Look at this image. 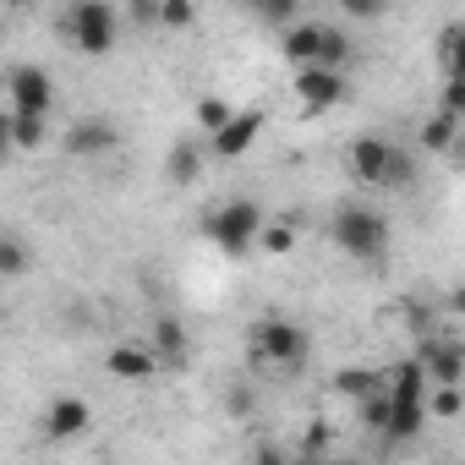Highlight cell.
I'll use <instances>...</instances> for the list:
<instances>
[{
  "label": "cell",
  "mask_w": 465,
  "mask_h": 465,
  "mask_svg": "<svg viewBox=\"0 0 465 465\" xmlns=\"http://www.w3.org/2000/svg\"><path fill=\"white\" fill-rule=\"evenodd\" d=\"M247 351H252V361L258 367H280V372H296L307 356H312V334L296 323V318H258L252 329H247Z\"/></svg>",
  "instance_id": "cell-1"
},
{
  "label": "cell",
  "mask_w": 465,
  "mask_h": 465,
  "mask_svg": "<svg viewBox=\"0 0 465 465\" xmlns=\"http://www.w3.org/2000/svg\"><path fill=\"white\" fill-rule=\"evenodd\" d=\"M263 219H269V213H263L252 197H230L224 208L208 213L203 230H208V242H213L230 263H242L247 252H258V230H263Z\"/></svg>",
  "instance_id": "cell-2"
},
{
  "label": "cell",
  "mask_w": 465,
  "mask_h": 465,
  "mask_svg": "<svg viewBox=\"0 0 465 465\" xmlns=\"http://www.w3.org/2000/svg\"><path fill=\"white\" fill-rule=\"evenodd\" d=\"M334 242L356 263H383L389 258V219L378 208H367V203H351V208L334 213Z\"/></svg>",
  "instance_id": "cell-3"
},
{
  "label": "cell",
  "mask_w": 465,
  "mask_h": 465,
  "mask_svg": "<svg viewBox=\"0 0 465 465\" xmlns=\"http://www.w3.org/2000/svg\"><path fill=\"white\" fill-rule=\"evenodd\" d=\"M66 39L83 55H110L115 39H121V12L110 6V0H77V6L66 12Z\"/></svg>",
  "instance_id": "cell-4"
},
{
  "label": "cell",
  "mask_w": 465,
  "mask_h": 465,
  "mask_svg": "<svg viewBox=\"0 0 465 465\" xmlns=\"http://www.w3.org/2000/svg\"><path fill=\"white\" fill-rule=\"evenodd\" d=\"M6 99H12V115H50V104H55V77H50L45 66H12Z\"/></svg>",
  "instance_id": "cell-5"
},
{
  "label": "cell",
  "mask_w": 465,
  "mask_h": 465,
  "mask_svg": "<svg viewBox=\"0 0 465 465\" xmlns=\"http://www.w3.org/2000/svg\"><path fill=\"white\" fill-rule=\"evenodd\" d=\"M411 361L421 367L427 389H449V383H460V372H465V351H460V340H432V334H421V345H416Z\"/></svg>",
  "instance_id": "cell-6"
},
{
  "label": "cell",
  "mask_w": 465,
  "mask_h": 465,
  "mask_svg": "<svg viewBox=\"0 0 465 465\" xmlns=\"http://www.w3.org/2000/svg\"><path fill=\"white\" fill-rule=\"evenodd\" d=\"M291 94L318 115V110H334V104H345V94H351V83H345V72H323V66H302L296 77H291Z\"/></svg>",
  "instance_id": "cell-7"
},
{
  "label": "cell",
  "mask_w": 465,
  "mask_h": 465,
  "mask_svg": "<svg viewBox=\"0 0 465 465\" xmlns=\"http://www.w3.org/2000/svg\"><path fill=\"white\" fill-rule=\"evenodd\" d=\"M88 421H94V411H88L83 394H55L50 411H45V438L50 443H72V438L88 432Z\"/></svg>",
  "instance_id": "cell-8"
},
{
  "label": "cell",
  "mask_w": 465,
  "mask_h": 465,
  "mask_svg": "<svg viewBox=\"0 0 465 465\" xmlns=\"http://www.w3.org/2000/svg\"><path fill=\"white\" fill-rule=\"evenodd\" d=\"M389 159H394V143L389 137H356L351 153H345V164H351V175L361 186H383L389 181Z\"/></svg>",
  "instance_id": "cell-9"
},
{
  "label": "cell",
  "mask_w": 465,
  "mask_h": 465,
  "mask_svg": "<svg viewBox=\"0 0 465 465\" xmlns=\"http://www.w3.org/2000/svg\"><path fill=\"white\" fill-rule=\"evenodd\" d=\"M104 372L121 378V383H148L159 372V361H153V351L143 340H121L115 351H104Z\"/></svg>",
  "instance_id": "cell-10"
},
{
  "label": "cell",
  "mask_w": 465,
  "mask_h": 465,
  "mask_svg": "<svg viewBox=\"0 0 465 465\" xmlns=\"http://www.w3.org/2000/svg\"><path fill=\"white\" fill-rule=\"evenodd\" d=\"M263 121H269L263 110H236V115H230V126H224V132H213V137H208V143H213V153H219V159H242V153H247V148L258 143Z\"/></svg>",
  "instance_id": "cell-11"
},
{
  "label": "cell",
  "mask_w": 465,
  "mask_h": 465,
  "mask_svg": "<svg viewBox=\"0 0 465 465\" xmlns=\"http://www.w3.org/2000/svg\"><path fill=\"white\" fill-rule=\"evenodd\" d=\"M148 351H153V361H159V367H181V361H186V351H192L186 323H181V318H170V312H159V318H153V329H148Z\"/></svg>",
  "instance_id": "cell-12"
},
{
  "label": "cell",
  "mask_w": 465,
  "mask_h": 465,
  "mask_svg": "<svg viewBox=\"0 0 465 465\" xmlns=\"http://www.w3.org/2000/svg\"><path fill=\"white\" fill-rule=\"evenodd\" d=\"M121 143V132L110 126V121H99V115H88V121H77L72 132H66V153L72 159H99V153H110Z\"/></svg>",
  "instance_id": "cell-13"
},
{
  "label": "cell",
  "mask_w": 465,
  "mask_h": 465,
  "mask_svg": "<svg viewBox=\"0 0 465 465\" xmlns=\"http://www.w3.org/2000/svg\"><path fill=\"white\" fill-rule=\"evenodd\" d=\"M280 50H285V61H291L296 72H302V66H318V50H323V23H296V28H285Z\"/></svg>",
  "instance_id": "cell-14"
},
{
  "label": "cell",
  "mask_w": 465,
  "mask_h": 465,
  "mask_svg": "<svg viewBox=\"0 0 465 465\" xmlns=\"http://www.w3.org/2000/svg\"><path fill=\"white\" fill-rule=\"evenodd\" d=\"M421 421H427L421 400H394V394H389V427H383V438L405 443V438H416V432H421Z\"/></svg>",
  "instance_id": "cell-15"
},
{
  "label": "cell",
  "mask_w": 465,
  "mask_h": 465,
  "mask_svg": "<svg viewBox=\"0 0 465 465\" xmlns=\"http://www.w3.org/2000/svg\"><path fill=\"white\" fill-rule=\"evenodd\" d=\"M296 242H302V236H296L291 219H263V230H258V252H263V258H291Z\"/></svg>",
  "instance_id": "cell-16"
},
{
  "label": "cell",
  "mask_w": 465,
  "mask_h": 465,
  "mask_svg": "<svg viewBox=\"0 0 465 465\" xmlns=\"http://www.w3.org/2000/svg\"><path fill=\"white\" fill-rule=\"evenodd\" d=\"M460 143V115H449V110H432L427 121H421V148H432V153H449Z\"/></svg>",
  "instance_id": "cell-17"
},
{
  "label": "cell",
  "mask_w": 465,
  "mask_h": 465,
  "mask_svg": "<svg viewBox=\"0 0 465 465\" xmlns=\"http://www.w3.org/2000/svg\"><path fill=\"white\" fill-rule=\"evenodd\" d=\"M164 175H170L175 186H192V181L203 175V148H197L192 137H186V143H175V148H170V164H164Z\"/></svg>",
  "instance_id": "cell-18"
},
{
  "label": "cell",
  "mask_w": 465,
  "mask_h": 465,
  "mask_svg": "<svg viewBox=\"0 0 465 465\" xmlns=\"http://www.w3.org/2000/svg\"><path fill=\"white\" fill-rule=\"evenodd\" d=\"M378 389H383V372H378V367H345V372H334V394L367 400V394H378Z\"/></svg>",
  "instance_id": "cell-19"
},
{
  "label": "cell",
  "mask_w": 465,
  "mask_h": 465,
  "mask_svg": "<svg viewBox=\"0 0 465 465\" xmlns=\"http://www.w3.org/2000/svg\"><path fill=\"white\" fill-rule=\"evenodd\" d=\"M34 269V247L23 236H0V280H23Z\"/></svg>",
  "instance_id": "cell-20"
},
{
  "label": "cell",
  "mask_w": 465,
  "mask_h": 465,
  "mask_svg": "<svg viewBox=\"0 0 465 465\" xmlns=\"http://www.w3.org/2000/svg\"><path fill=\"white\" fill-rule=\"evenodd\" d=\"M50 143V121L45 115H12V148L17 153H34Z\"/></svg>",
  "instance_id": "cell-21"
},
{
  "label": "cell",
  "mask_w": 465,
  "mask_h": 465,
  "mask_svg": "<svg viewBox=\"0 0 465 465\" xmlns=\"http://www.w3.org/2000/svg\"><path fill=\"white\" fill-rule=\"evenodd\" d=\"M192 115H197V126L213 137V132H224V126H230V115H236V110H230L219 94H208V99H197V110H192Z\"/></svg>",
  "instance_id": "cell-22"
},
{
  "label": "cell",
  "mask_w": 465,
  "mask_h": 465,
  "mask_svg": "<svg viewBox=\"0 0 465 465\" xmlns=\"http://www.w3.org/2000/svg\"><path fill=\"white\" fill-rule=\"evenodd\" d=\"M153 23H159V28H192V23H197V6H192V0H159V6H153Z\"/></svg>",
  "instance_id": "cell-23"
},
{
  "label": "cell",
  "mask_w": 465,
  "mask_h": 465,
  "mask_svg": "<svg viewBox=\"0 0 465 465\" xmlns=\"http://www.w3.org/2000/svg\"><path fill=\"white\" fill-rule=\"evenodd\" d=\"M460 405H465V400H460V383H449V389H427V400H421V411H427V416H443V421H454Z\"/></svg>",
  "instance_id": "cell-24"
},
{
  "label": "cell",
  "mask_w": 465,
  "mask_h": 465,
  "mask_svg": "<svg viewBox=\"0 0 465 465\" xmlns=\"http://www.w3.org/2000/svg\"><path fill=\"white\" fill-rule=\"evenodd\" d=\"M329 438H334V432H329V421H323V416H312V421H307V432H302V454L323 460V454H329Z\"/></svg>",
  "instance_id": "cell-25"
},
{
  "label": "cell",
  "mask_w": 465,
  "mask_h": 465,
  "mask_svg": "<svg viewBox=\"0 0 465 465\" xmlns=\"http://www.w3.org/2000/svg\"><path fill=\"white\" fill-rule=\"evenodd\" d=\"M258 17L274 23V28H296L302 23V6H296V0H269V6H258Z\"/></svg>",
  "instance_id": "cell-26"
},
{
  "label": "cell",
  "mask_w": 465,
  "mask_h": 465,
  "mask_svg": "<svg viewBox=\"0 0 465 465\" xmlns=\"http://www.w3.org/2000/svg\"><path fill=\"white\" fill-rule=\"evenodd\" d=\"M356 405H361V421H367L372 432H383V427H389V394H383V389H378V394H367V400H356Z\"/></svg>",
  "instance_id": "cell-27"
},
{
  "label": "cell",
  "mask_w": 465,
  "mask_h": 465,
  "mask_svg": "<svg viewBox=\"0 0 465 465\" xmlns=\"http://www.w3.org/2000/svg\"><path fill=\"white\" fill-rule=\"evenodd\" d=\"M460 34H465L460 23H449V28L438 34V55H443V66H449V77H454V61H460Z\"/></svg>",
  "instance_id": "cell-28"
},
{
  "label": "cell",
  "mask_w": 465,
  "mask_h": 465,
  "mask_svg": "<svg viewBox=\"0 0 465 465\" xmlns=\"http://www.w3.org/2000/svg\"><path fill=\"white\" fill-rule=\"evenodd\" d=\"M438 110L465 115V88H460V77H449V83H443V104H438Z\"/></svg>",
  "instance_id": "cell-29"
},
{
  "label": "cell",
  "mask_w": 465,
  "mask_h": 465,
  "mask_svg": "<svg viewBox=\"0 0 465 465\" xmlns=\"http://www.w3.org/2000/svg\"><path fill=\"white\" fill-rule=\"evenodd\" d=\"M252 465H291V454H285L280 443H258V449H252Z\"/></svg>",
  "instance_id": "cell-30"
},
{
  "label": "cell",
  "mask_w": 465,
  "mask_h": 465,
  "mask_svg": "<svg viewBox=\"0 0 465 465\" xmlns=\"http://www.w3.org/2000/svg\"><path fill=\"white\" fill-rule=\"evenodd\" d=\"M345 12H351V17H378L383 6H372V0H345Z\"/></svg>",
  "instance_id": "cell-31"
},
{
  "label": "cell",
  "mask_w": 465,
  "mask_h": 465,
  "mask_svg": "<svg viewBox=\"0 0 465 465\" xmlns=\"http://www.w3.org/2000/svg\"><path fill=\"white\" fill-rule=\"evenodd\" d=\"M0 153H12V110H0Z\"/></svg>",
  "instance_id": "cell-32"
},
{
  "label": "cell",
  "mask_w": 465,
  "mask_h": 465,
  "mask_svg": "<svg viewBox=\"0 0 465 465\" xmlns=\"http://www.w3.org/2000/svg\"><path fill=\"white\" fill-rule=\"evenodd\" d=\"M323 465H361V460H323Z\"/></svg>",
  "instance_id": "cell-33"
}]
</instances>
